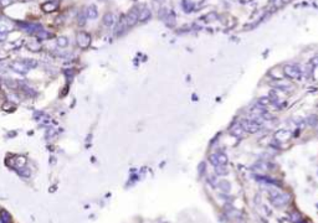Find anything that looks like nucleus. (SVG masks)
Returning <instances> with one entry per match:
<instances>
[{
    "mask_svg": "<svg viewBox=\"0 0 318 223\" xmlns=\"http://www.w3.org/2000/svg\"><path fill=\"white\" fill-rule=\"evenodd\" d=\"M11 67H13L15 71H18L19 73H26L28 68H29V66L26 65V62H25V63H22V62H15V63L11 65Z\"/></svg>",
    "mask_w": 318,
    "mask_h": 223,
    "instance_id": "7",
    "label": "nucleus"
},
{
    "mask_svg": "<svg viewBox=\"0 0 318 223\" xmlns=\"http://www.w3.org/2000/svg\"><path fill=\"white\" fill-rule=\"evenodd\" d=\"M0 223H10V215L6 211H2L0 213Z\"/></svg>",
    "mask_w": 318,
    "mask_h": 223,
    "instance_id": "14",
    "label": "nucleus"
},
{
    "mask_svg": "<svg viewBox=\"0 0 318 223\" xmlns=\"http://www.w3.org/2000/svg\"><path fill=\"white\" fill-rule=\"evenodd\" d=\"M244 128H242V125L241 124H235L234 126H232V129H231V134L234 135V136H236V138H240V136H242L244 135Z\"/></svg>",
    "mask_w": 318,
    "mask_h": 223,
    "instance_id": "8",
    "label": "nucleus"
},
{
    "mask_svg": "<svg viewBox=\"0 0 318 223\" xmlns=\"http://www.w3.org/2000/svg\"><path fill=\"white\" fill-rule=\"evenodd\" d=\"M281 4H282V0H276L275 5H281Z\"/></svg>",
    "mask_w": 318,
    "mask_h": 223,
    "instance_id": "19",
    "label": "nucleus"
},
{
    "mask_svg": "<svg viewBox=\"0 0 318 223\" xmlns=\"http://www.w3.org/2000/svg\"><path fill=\"white\" fill-rule=\"evenodd\" d=\"M150 18V11L148 9H143L142 11L139 13V20H142V21H146Z\"/></svg>",
    "mask_w": 318,
    "mask_h": 223,
    "instance_id": "13",
    "label": "nucleus"
},
{
    "mask_svg": "<svg viewBox=\"0 0 318 223\" xmlns=\"http://www.w3.org/2000/svg\"><path fill=\"white\" fill-rule=\"evenodd\" d=\"M86 16H87L88 19H95V18H97V9L93 6V5L88 6L87 10H86Z\"/></svg>",
    "mask_w": 318,
    "mask_h": 223,
    "instance_id": "11",
    "label": "nucleus"
},
{
    "mask_svg": "<svg viewBox=\"0 0 318 223\" xmlns=\"http://www.w3.org/2000/svg\"><path fill=\"white\" fill-rule=\"evenodd\" d=\"M127 26H128V24H127V19H126L124 16H122V18H121V21H120L118 24H117V26H116V33L124 32V30H126Z\"/></svg>",
    "mask_w": 318,
    "mask_h": 223,
    "instance_id": "9",
    "label": "nucleus"
},
{
    "mask_svg": "<svg viewBox=\"0 0 318 223\" xmlns=\"http://www.w3.org/2000/svg\"><path fill=\"white\" fill-rule=\"evenodd\" d=\"M6 35H8L6 30H0V40H5Z\"/></svg>",
    "mask_w": 318,
    "mask_h": 223,
    "instance_id": "18",
    "label": "nucleus"
},
{
    "mask_svg": "<svg viewBox=\"0 0 318 223\" xmlns=\"http://www.w3.org/2000/svg\"><path fill=\"white\" fill-rule=\"evenodd\" d=\"M20 27H22L24 30H26L28 32L30 33H35V32H40L42 30V26L40 24H22V22H20Z\"/></svg>",
    "mask_w": 318,
    "mask_h": 223,
    "instance_id": "5",
    "label": "nucleus"
},
{
    "mask_svg": "<svg viewBox=\"0 0 318 223\" xmlns=\"http://www.w3.org/2000/svg\"><path fill=\"white\" fill-rule=\"evenodd\" d=\"M284 72L285 75L291 78V79H297L301 77L302 75V71H301V68L297 66V65H286L285 68H284Z\"/></svg>",
    "mask_w": 318,
    "mask_h": 223,
    "instance_id": "1",
    "label": "nucleus"
},
{
    "mask_svg": "<svg viewBox=\"0 0 318 223\" xmlns=\"http://www.w3.org/2000/svg\"><path fill=\"white\" fill-rule=\"evenodd\" d=\"M57 46H60V47H66L67 46V39L65 36H61L57 39Z\"/></svg>",
    "mask_w": 318,
    "mask_h": 223,
    "instance_id": "15",
    "label": "nucleus"
},
{
    "mask_svg": "<svg viewBox=\"0 0 318 223\" xmlns=\"http://www.w3.org/2000/svg\"><path fill=\"white\" fill-rule=\"evenodd\" d=\"M270 98H260L258 99V105H261V107H265V105H267L270 103Z\"/></svg>",
    "mask_w": 318,
    "mask_h": 223,
    "instance_id": "16",
    "label": "nucleus"
},
{
    "mask_svg": "<svg viewBox=\"0 0 318 223\" xmlns=\"http://www.w3.org/2000/svg\"><path fill=\"white\" fill-rule=\"evenodd\" d=\"M90 42H91V37L87 32H78L77 33V45L80 47H82V49L87 47L90 45Z\"/></svg>",
    "mask_w": 318,
    "mask_h": 223,
    "instance_id": "4",
    "label": "nucleus"
},
{
    "mask_svg": "<svg viewBox=\"0 0 318 223\" xmlns=\"http://www.w3.org/2000/svg\"><path fill=\"white\" fill-rule=\"evenodd\" d=\"M210 161H211V164H214L215 166H220V165H225L226 161H228V158L225 154H222V152H216V154L210 156Z\"/></svg>",
    "mask_w": 318,
    "mask_h": 223,
    "instance_id": "3",
    "label": "nucleus"
},
{
    "mask_svg": "<svg viewBox=\"0 0 318 223\" xmlns=\"http://www.w3.org/2000/svg\"><path fill=\"white\" fill-rule=\"evenodd\" d=\"M103 24L106 26H112L114 24V15L112 13H107L103 16Z\"/></svg>",
    "mask_w": 318,
    "mask_h": 223,
    "instance_id": "10",
    "label": "nucleus"
},
{
    "mask_svg": "<svg viewBox=\"0 0 318 223\" xmlns=\"http://www.w3.org/2000/svg\"><path fill=\"white\" fill-rule=\"evenodd\" d=\"M241 125H242V128H244L245 132L251 133V134L257 133L258 130H260V128H261V125L258 124L256 120H251V119H245V120H242V122H241Z\"/></svg>",
    "mask_w": 318,
    "mask_h": 223,
    "instance_id": "2",
    "label": "nucleus"
},
{
    "mask_svg": "<svg viewBox=\"0 0 318 223\" xmlns=\"http://www.w3.org/2000/svg\"><path fill=\"white\" fill-rule=\"evenodd\" d=\"M56 4L55 3H51V2H49V3H45L44 5H42V10L45 11V13H52V11L56 9Z\"/></svg>",
    "mask_w": 318,
    "mask_h": 223,
    "instance_id": "12",
    "label": "nucleus"
},
{
    "mask_svg": "<svg viewBox=\"0 0 318 223\" xmlns=\"http://www.w3.org/2000/svg\"><path fill=\"white\" fill-rule=\"evenodd\" d=\"M183 6L185 8V10H186V11H189V10L193 8V4H190V2H189V0H184Z\"/></svg>",
    "mask_w": 318,
    "mask_h": 223,
    "instance_id": "17",
    "label": "nucleus"
},
{
    "mask_svg": "<svg viewBox=\"0 0 318 223\" xmlns=\"http://www.w3.org/2000/svg\"><path fill=\"white\" fill-rule=\"evenodd\" d=\"M126 19H127V24H128V26L134 25L136 22L139 20V13H138V10L134 9V10L131 11V13H128V15L126 16Z\"/></svg>",
    "mask_w": 318,
    "mask_h": 223,
    "instance_id": "6",
    "label": "nucleus"
}]
</instances>
